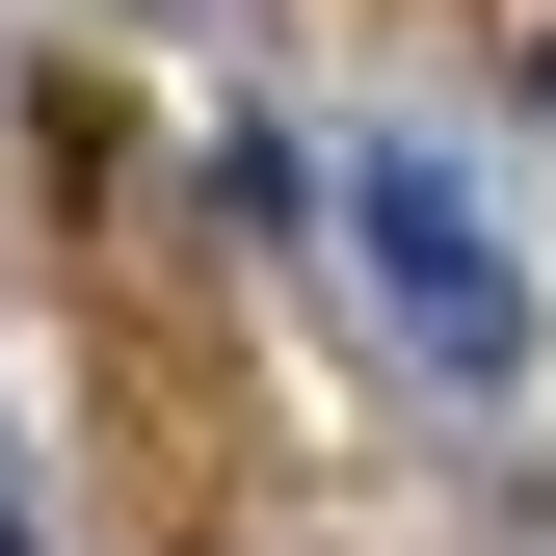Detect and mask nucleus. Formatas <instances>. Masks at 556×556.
Here are the masks:
<instances>
[{"mask_svg": "<svg viewBox=\"0 0 556 556\" xmlns=\"http://www.w3.org/2000/svg\"><path fill=\"white\" fill-rule=\"evenodd\" d=\"M344 239H371V318L425 344L451 397H504V371H530V265L477 239V186H451V160H344Z\"/></svg>", "mask_w": 556, "mask_h": 556, "instance_id": "1", "label": "nucleus"}, {"mask_svg": "<svg viewBox=\"0 0 556 556\" xmlns=\"http://www.w3.org/2000/svg\"><path fill=\"white\" fill-rule=\"evenodd\" d=\"M0 556H53V530H27V477H0Z\"/></svg>", "mask_w": 556, "mask_h": 556, "instance_id": "2", "label": "nucleus"}, {"mask_svg": "<svg viewBox=\"0 0 556 556\" xmlns=\"http://www.w3.org/2000/svg\"><path fill=\"white\" fill-rule=\"evenodd\" d=\"M530 80H556V53H530Z\"/></svg>", "mask_w": 556, "mask_h": 556, "instance_id": "3", "label": "nucleus"}]
</instances>
